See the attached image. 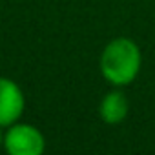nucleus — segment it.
Masks as SVG:
<instances>
[{
  "instance_id": "nucleus-1",
  "label": "nucleus",
  "mask_w": 155,
  "mask_h": 155,
  "mask_svg": "<svg viewBox=\"0 0 155 155\" xmlns=\"http://www.w3.org/2000/svg\"><path fill=\"white\" fill-rule=\"evenodd\" d=\"M101 68L110 82L117 86L130 84L137 77L140 68L139 48L128 38H117L110 42L102 53Z\"/></svg>"
},
{
  "instance_id": "nucleus-2",
  "label": "nucleus",
  "mask_w": 155,
  "mask_h": 155,
  "mask_svg": "<svg viewBox=\"0 0 155 155\" xmlns=\"http://www.w3.org/2000/svg\"><path fill=\"white\" fill-rule=\"evenodd\" d=\"M6 150L11 155H40L44 151V137L28 124L13 126L6 135Z\"/></svg>"
},
{
  "instance_id": "nucleus-3",
  "label": "nucleus",
  "mask_w": 155,
  "mask_h": 155,
  "mask_svg": "<svg viewBox=\"0 0 155 155\" xmlns=\"http://www.w3.org/2000/svg\"><path fill=\"white\" fill-rule=\"evenodd\" d=\"M24 110V97L20 88L8 81L0 79V126L15 122Z\"/></svg>"
},
{
  "instance_id": "nucleus-4",
  "label": "nucleus",
  "mask_w": 155,
  "mask_h": 155,
  "mask_svg": "<svg viewBox=\"0 0 155 155\" xmlns=\"http://www.w3.org/2000/svg\"><path fill=\"white\" fill-rule=\"evenodd\" d=\"M128 113V102L122 93H108L101 104V115L108 124H117L120 122Z\"/></svg>"
},
{
  "instance_id": "nucleus-5",
  "label": "nucleus",
  "mask_w": 155,
  "mask_h": 155,
  "mask_svg": "<svg viewBox=\"0 0 155 155\" xmlns=\"http://www.w3.org/2000/svg\"><path fill=\"white\" fill-rule=\"evenodd\" d=\"M0 142H2V133H0Z\"/></svg>"
}]
</instances>
